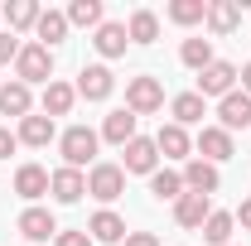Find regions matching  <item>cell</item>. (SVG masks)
I'll use <instances>...</instances> for the list:
<instances>
[{
	"label": "cell",
	"instance_id": "obj_31",
	"mask_svg": "<svg viewBox=\"0 0 251 246\" xmlns=\"http://www.w3.org/2000/svg\"><path fill=\"white\" fill-rule=\"evenodd\" d=\"M169 20H174V25H198V20H208V0H169Z\"/></svg>",
	"mask_w": 251,
	"mask_h": 246
},
{
	"label": "cell",
	"instance_id": "obj_22",
	"mask_svg": "<svg viewBox=\"0 0 251 246\" xmlns=\"http://www.w3.org/2000/svg\"><path fill=\"white\" fill-rule=\"evenodd\" d=\"M68 29H73V25H68V15H63V10H44V15H39V25H34V34H39V44H44V49L63 44Z\"/></svg>",
	"mask_w": 251,
	"mask_h": 246
},
{
	"label": "cell",
	"instance_id": "obj_23",
	"mask_svg": "<svg viewBox=\"0 0 251 246\" xmlns=\"http://www.w3.org/2000/svg\"><path fill=\"white\" fill-rule=\"evenodd\" d=\"M73 101H77V87H68V82L53 77V82L44 87V116H49V121H53V116H68Z\"/></svg>",
	"mask_w": 251,
	"mask_h": 246
},
{
	"label": "cell",
	"instance_id": "obj_26",
	"mask_svg": "<svg viewBox=\"0 0 251 246\" xmlns=\"http://www.w3.org/2000/svg\"><path fill=\"white\" fill-rule=\"evenodd\" d=\"M126 34H130V44H155L159 39V15L155 10H135L130 25H126Z\"/></svg>",
	"mask_w": 251,
	"mask_h": 246
},
{
	"label": "cell",
	"instance_id": "obj_25",
	"mask_svg": "<svg viewBox=\"0 0 251 246\" xmlns=\"http://www.w3.org/2000/svg\"><path fill=\"white\" fill-rule=\"evenodd\" d=\"M150 193H155L159 203H179V198H184V174L155 169V174H150Z\"/></svg>",
	"mask_w": 251,
	"mask_h": 246
},
{
	"label": "cell",
	"instance_id": "obj_17",
	"mask_svg": "<svg viewBox=\"0 0 251 246\" xmlns=\"http://www.w3.org/2000/svg\"><path fill=\"white\" fill-rule=\"evenodd\" d=\"M135 121H140V116H135V111H111V116H106V121H101V140H111V145H130V140H135Z\"/></svg>",
	"mask_w": 251,
	"mask_h": 246
},
{
	"label": "cell",
	"instance_id": "obj_16",
	"mask_svg": "<svg viewBox=\"0 0 251 246\" xmlns=\"http://www.w3.org/2000/svg\"><path fill=\"white\" fill-rule=\"evenodd\" d=\"M15 193H20V198H44V193H49V169H44V164H20V169H15Z\"/></svg>",
	"mask_w": 251,
	"mask_h": 246
},
{
	"label": "cell",
	"instance_id": "obj_19",
	"mask_svg": "<svg viewBox=\"0 0 251 246\" xmlns=\"http://www.w3.org/2000/svg\"><path fill=\"white\" fill-rule=\"evenodd\" d=\"M29 111H34V97H29V87H25L20 77L0 87V116H20V121H25Z\"/></svg>",
	"mask_w": 251,
	"mask_h": 246
},
{
	"label": "cell",
	"instance_id": "obj_7",
	"mask_svg": "<svg viewBox=\"0 0 251 246\" xmlns=\"http://www.w3.org/2000/svg\"><path fill=\"white\" fill-rule=\"evenodd\" d=\"M193 150H198V159H208V164H222V159L237 154V145H232V135L222 125H203L198 140H193Z\"/></svg>",
	"mask_w": 251,
	"mask_h": 246
},
{
	"label": "cell",
	"instance_id": "obj_18",
	"mask_svg": "<svg viewBox=\"0 0 251 246\" xmlns=\"http://www.w3.org/2000/svg\"><path fill=\"white\" fill-rule=\"evenodd\" d=\"M155 150L164 154V159H188V150H193V140H188V130L184 125H159V135H155Z\"/></svg>",
	"mask_w": 251,
	"mask_h": 246
},
{
	"label": "cell",
	"instance_id": "obj_28",
	"mask_svg": "<svg viewBox=\"0 0 251 246\" xmlns=\"http://www.w3.org/2000/svg\"><path fill=\"white\" fill-rule=\"evenodd\" d=\"M63 15H68V25H77V29H101V0H73Z\"/></svg>",
	"mask_w": 251,
	"mask_h": 246
},
{
	"label": "cell",
	"instance_id": "obj_10",
	"mask_svg": "<svg viewBox=\"0 0 251 246\" xmlns=\"http://www.w3.org/2000/svg\"><path fill=\"white\" fill-rule=\"evenodd\" d=\"M222 184V174H218V164H208V159H188L184 164V193H218Z\"/></svg>",
	"mask_w": 251,
	"mask_h": 246
},
{
	"label": "cell",
	"instance_id": "obj_4",
	"mask_svg": "<svg viewBox=\"0 0 251 246\" xmlns=\"http://www.w3.org/2000/svg\"><path fill=\"white\" fill-rule=\"evenodd\" d=\"M237 77H242V68H232V63H222L213 58L203 73H198V97H227V92H237Z\"/></svg>",
	"mask_w": 251,
	"mask_h": 246
},
{
	"label": "cell",
	"instance_id": "obj_24",
	"mask_svg": "<svg viewBox=\"0 0 251 246\" xmlns=\"http://www.w3.org/2000/svg\"><path fill=\"white\" fill-rule=\"evenodd\" d=\"M232 227H237V217L222 213V208H213L208 222H203V242L208 246H232Z\"/></svg>",
	"mask_w": 251,
	"mask_h": 246
},
{
	"label": "cell",
	"instance_id": "obj_27",
	"mask_svg": "<svg viewBox=\"0 0 251 246\" xmlns=\"http://www.w3.org/2000/svg\"><path fill=\"white\" fill-rule=\"evenodd\" d=\"M169 111H174V125H193V121H203V97L198 92H179L174 101H169Z\"/></svg>",
	"mask_w": 251,
	"mask_h": 246
},
{
	"label": "cell",
	"instance_id": "obj_2",
	"mask_svg": "<svg viewBox=\"0 0 251 246\" xmlns=\"http://www.w3.org/2000/svg\"><path fill=\"white\" fill-rule=\"evenodd\" d=\"M97 130H87V125H68L58 135V150H63V164L68 169H82V164H92V154H97Z\"/></svg>",
	"mask_w": 251,
	"mask_h": 246
},
{
	"label": "cell",
	"instance_id": "obj_32",
	"mask_svg": "<svg viewBox=\"0 0 251 246\" xmlns=\"http://www.w3.org/2000/svg\"><path fill=\"white\" fill-rule=\"evenodd\" d=\"M53 246H97V242L87 237V227H82V232H58V237H53Z\"/></svg>",
	"mask_w": 251,
	"mask_h": 246
},
{
	"label": "cell",
	"instance_id": "obj_33",
	"mask_svg": "<svg viewBox=\"0 0 251 246\" xmlns=\"http://www.w3.org/2000/svg\"><path fill=\"white\" fill-rule=\"evenodd\" d=\"M20 58V39L15 34H0V63H15Z\"/></svg>",
	"mask_w": 251,
	"mask_h": 246
},
{
	"label": "cell",
	"instance_id": "obj_34",
	"mask_svg": "<svg viewBox=\"0 0 251 246\" xmlns=\"http://www.w3.org/2000/svg\"><path fill=\"white\" fill-rule=\"evenodd\" d=\"M121 246H159V237H155V232H126Z\"/></svg>",
	"mask_w": 251,
	"mask_h": 246
},
{
	"label": "cell",
	"instance_id": "obj_8",
	"mask_svg": "<svg viewBox=\"0 0 251 246\" xmlns=\"http://www.w3.org/2000/svg\"><path fill=\"white\" fill-rule=\"evenodd\" d=\"M218 125L232 135V130H242V125H251V97L237 87V92H227L218 101Z\"/></svg>",
	"mask_w": 251,
	"mask_h": 246
},
{
	"label": "cell",
	"instance_id": "obj_20",
	"mask_svg": "<svg viewBox=\"0 0 251 246\" xmlns=\"http://www.w3.org/2000/svg\"><path fill=\"white\" fill-rule=\"evenodd\" d=\"M242 25V0H208V29L213 34H232Z\"/></svg>",
	"mask_w": 251,
	"mask_h": 246
},
{
	"label": "cell",
	"instance_id": "obj_36",
	"mask_svg": "<svg viewBox=\"0 0 251 246\" xmlns=\"http://www.w3.org/2000/svg\"><path fill=\"white\" fill-rule=\"evenodd\" d=\"M232 217H237V222H242V227H247V232H251V198H247V203H242V208H237V213H232Z\"/></svg>",
	"mask_w": 251,
	"mask_h": 246
},
{
	"label": "cell",
	"instance_id": "obj_37",
	"mask_svg": "<svg viewBox=\"0 0 251 246\" xmlns=\"http://www.w3.org/2000/svg\"><path fill=\"white\" fill-rule=\"evenodd\" d=\"M242 92L251 97V63H247V68H242Z\"/></svg>",
	"mask_w": 251,
	"mask_h": 246
},
{
	"label": "cell",
	"instance_id": "obj_35",
	"mask_svg": "<svg viewBox=\"0 0 251 246\" xmlns=\"http://www.w3.org/2000/svg\"><path fill=\"white\" fill-rule=\"evenodd\" d=\"M15 145H20V140H15V135L0 125V159H10V154H15Z\"/></svg>",
	"mask_w": 251,
	"mask_h": 246
},
{
	"label": "cell",
	"instance_id": "obj_9",
	"mask_svg": "<svg viewBox=\"0 0 251 246\" xmlns=\"http://www.w3.org/2000/svg\"><path fill=\"white\" fill-rule=\"evenodd\" d=\"M15 227H20V237H25V242H49V237H58L53 213H49V208H34V203L20 213V222H15Z\"/></svg>",
	"mask_w": 251,
	"mask_h": 246
},
{
	"label": "cell",
	"instance_id": "obj_11",
	"mask_svg": "<svg viewBox=\"0 0 251 246\" xmlns=\"http://www.w3.org/2000/svg\"><path fill=\"white\" fill-rule=\"evenodd\" d=\"M49 193H53L58 203H77V198L87 193V174L63 164V169H53V174H49Z\"/></svg>",
	"mask_w": 251,
	"mask_h": 246
},
{
	"label": "cell",
	"instance_id": "obj_12",
	"mask_svg": "<svg viewBox=\"0 0 251 246\" xmlns=\"http://www.w3.org/2000/svg\"><path fill=\"white\" fill-rule=\"evenodd\" d=\"M155 164H159V150H155V140L150 135H135L130 145H126V174H155Z\"/></svg>",
	"mask_w": 251,
	"mask_h": 246
},
{
	"label": "cell",
	"instance_id": "obj_15",
	"mask_svg": "<svg viewBox=\"0 0 251 246\" xmlns=\"http://www.w3.org/2000/svg\"><path fill=\"white\" fill-rule=\"evenodd\" d=\"M208 213H213V203H208L203 193H184V198L174 203V222H179V227H188V232H193V227H203V222H208Z\"/></svg>",
	"mask_w": 251,
	"mask_h": 246
},
{
	"label": "cell",
	"instance_id": "obj_6",
	"mask_svg": "<svg viewBox=\"0 0 251 246\" xmlns=\"http://www.w3.org/2000/svg\"><path fill=\"white\" fill-rule=\"evenodd\" d=\"M111 92H116V77H111L106 63H87V68L77 73V97H87V101H106Z\"/></svg>",
	"mask_w": 251,
	"mask_h": 246
},
{
	"label": "cell",
	"instance_id": "obj_13",
	"mask_svg": "<svg viewBox=\"0 0 251 246\" xmlns=\"http://www.w3.org/2000/svg\"><path fill=\"white\" fill-rule=\"evenodd\" d=\"M87 232H92V242L121 246V242H126V217H121V213H111V208H101V213L87 222Z\"/></svg>",
	"mask_w": 251,
	"mask_h": 246
},
{
	"label": "cell",
	"instance_id": "obj_5",
	"mask_svg": "<svg viewBox=\"0 0 251 246\" xmlns=\"http://www.w3.org/2000/svg\"><path fill=\"white\" fill-rule=\"evenodd\" d=\"M87 193H92L97 203H116V198L126 193V169H121V164H92Z\"/></svg>",
	"mask_w": 251,
	"mask_h": 246
},
{
	"label": "cell",
	"instance_id": "obj_30",
	"mask_svg": "<svg viewBox=\"0 0 251 246\" xmlns=\"http://www.w3.org/2000/svg\"><path fill=\"white\" fill-rule=\"evenodd\" d=\"M179 58H184V68H193V73H203V68L213 63V44H208V39H184Z\"/></svg>",
	"mask_w": 251,
	"mask_h": 246
},
{
	"label": "cell",
	"instance_id": "obj_29",
	"mask_svg": "<svg viewBox=\"0 0 251 246\" xmlns=\"http://www.w3.org/2000/svg\"><path fill=\"white\" fill-rule=\"evenodd\" d=\"M39 15H44L39 0H10V5H5V25H10V29H34Z\"/></svg>",
	"mask_w": 251,
	"mask_h": 246
},
{
	"label": "cell",
	"instance_id": "obj_3",
	"mask_svg": "<svg viewBox=\"0 0 251 246\" xmlns=\"http://www.w3.org/2000/svg\"><path fill=\"white\" fill-rule=\"evenodd\" d=\"M164 106V87H159V77H130L126 82V111H135V116H150Z\"/></svg>",
	"mask_w": 251,
	"mask_h": 246
},
{
	"label": "cell",
	"instance_id": "obj_1",
	"mask_svg": "<svg viewBox=\"0 0 251 246\" xmlns=\"http://www.w3.org/2000/svg\"><path fill=\"white\" fill-rule=\"evenodd\" d=\"M15 77L34 87V82H53V53L44 49V44H20V58H15Z\"/></svg>",
	"mask_w": 251,
	"mask_h": 246
},
{
	"label": "cell",
	"instance_id": "obj_14",
	"mask_svg": "<svg viewBox=\"0 0 251 246\" xmlns=\"http://www.w3.org/2000/svg\"><path fill=\"white\" fill-rule=\"evenodd\" d=\"M92 44H97L101 58H121L126 44H130V34H126V25H116V20H101V29L92 34Z\"/></svg>",
	"mask_w": 251,
	"mask_h": 246
},
{
	"label": "cell",
	"instance_id": "obj_21",
	"mask_svg": "<svg viewBox=\"0 0 251 246\" xmlns=\"http://www.w3.org/2000/svg\"><path fill=\"white\" fill-rule=\"evenodd\" d=\"M53 135H58V130H53V121H49V116H34V111L20 121V130H15V140H20V145H34V150H44Z\"/></svg>",
	"mask_w": 251,
	"mask_h": 246
}]
</instances>
